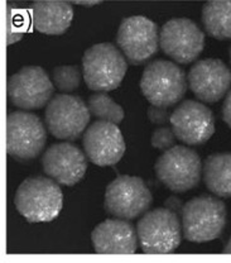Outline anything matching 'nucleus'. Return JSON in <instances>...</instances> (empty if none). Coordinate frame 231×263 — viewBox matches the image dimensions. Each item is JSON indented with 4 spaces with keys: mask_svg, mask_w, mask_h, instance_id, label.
<instances>
[{
    "mask_svg": "<svg viewBox=\"0 0 231 263\" xmlns=\"http://www.w3.org/2000/svg\"><path fill=\"white\" fill-rule=\"evenodd\" d=\"M93 249L99 254H133L137 251L138 233L125 219H108L91 233Z\"/></svg>",
    "mask_w": 231,
    "mask_h": 263,
    "instance_id": "17",
    "label": "nucleus"
},
{
    "mask_svg": "<svg viewBox=\"0 0 231 263\" xmlns=\"http://www.w3.org/2000/svg\"><path fill=\"white\" fill-rule=\"evenodd\" d=\"M182 223L168 208H159L143 214L137 224L140 248L147 254H167L181 243Z\"/></svg>",
    "mask_w": 231,
    "mask_h": 263,
    "instance_id": "5",
    "label": "nucleus"
},
{
    "mask_svg": "<svg viewBox=\"0 0 231 263\" xmlns=\"http://www.w3.org/2000/svg\"><path fill=\"white\" fill-rule=\"evenodd\" d=\"M203 180L216 196L231 197V153H215L206 158Z\"/></svg>",
    "mask_w": 231,
    "mask_h": 263,
    "instance_id": "19",
    "label": "nucleus"
},
{
    "mask_svg": "<svg viewBox=\"0 0 231 263\" xmlns=\"http://www.w3.org/2000/svg\"><path fill=\"white\" fill-rule=\"evenodd\" d=\"M126 57L111 43H98L82 57L85 82L93 91H111L120 86L128 70Z\"/></svg>",
    "mask_w": 231,
    "mask_h": 263,
    "instance_id": "2",
    "label": "nucleus"
},
{
    "mask_svg": "<svg viewBox=\"0 0 231 263\" xmlns=\"http://www.w3.org/2000/svg\"><path fill=\"white\" fill-rule=\"evenodd\" d=\"M162 51L180 64H191L205 47V34L187 18L170 19L159 32Z\"/></svg>",
    "mask_w": 231,
    "mask_h": 263,
    "instance_id": "11",
    "label": "nucleus"
},
{
    "mask_svg": "<svg viewBox=\"0 0 231 263\" xmlns=\"http://www.w3.org/2000/svg\"><path fill=\"white\" fill-rule=\"evenodd\" d=\"M53 90V81L40 66H26L8 79V98L23 110L43 108Z\"/></svg>",
    "mask_w": 231,
    "mask_h": 263,
    "instance_id": "10",
    "label": "nucleus"
},
{
    "mask_svg": "<svg viewBox=\"0 0 231 263\" xmlns=\"http://www.w3.org/2000/svg\"><path fill=\"white\" fill-rule=\"evenodd\" d=\"M90 113L100 120L119 124L124 119V109L104 91L91 95L87 101Z\"/></svg>",
    "mask_w": 231,
    "mask_h": 263,
    "instance_id": "21",
    "label": "nucleus"
},
{
    "mask_svg": "<svg viewBox=\"0 0 231 263\" xmlns=\"http://www.w3.org/2000/svg\"><path fill=\"white\" fill-rule=\"evenodd\" d=\"M15 208L31 223H47L60 215L63 205L62 190L51 177H28L19 185Z\"/></svg>",
    "mask_w": 231,
    "mask_h": 263,
    "instance_id": "1",
    "label": "nucleus"
},
{
    "mask_svg": "<svg viewBox=\"0 0 231 263\" xmlns=\"http://www.w3.org/2000/svg\"><path fill=\"white\" fill-rule=\"evenodd\" d=\"M206 32L216 40H231V0H210L202 8Z\"/></svg>",
    "mask_w": 231,
    "mask_h": 263,
    "instance_id": "20",
    "label": "nucleus"
},
{
    "mask_svg": "<svg viewBox=\"0 0 231 263\" xmlns=\"http://www.w3.org/2000/svg\"><path fill=\"white\" fill-rule=\"evenodd\" d=\"M47 133L42 120L24 110L12 111L7 118V151L18 160L37 157L45 148Z\"/></svg>",
    "mask_w": 231,
    "mask_h": 263,
    "instance_id": "9",
    "label": "nucleus"
},
{
    "mask_svg": "<svg viewBox=\"0 0 231 263\" xmlns=\"http://www.w3.org/2000/svg\"><path fill=\"white\" fill-rule=\"evenodd\" d=\"M222 119L231 128V90L227 92L224 105H222Z\"/></svg>",
    "mask_w": 231,
    "mask_h": 263,
    "instance_id": "25",
    "label": "nucleus"
},
{
    "mask_svg": "<svg viewBox=\"0 0 231 263\" xmlns=\"http://www.w3.org/2000/svg\"><path fill=\"white\" fill-rule=\"evenodd\" d=\"M182 230L187 240L210 242L221 235L226 224V208L213 196H199L187 201L182 209Z\"/></svg>",
    "mask_w": 231,
    "mask_h": 263,
    "instance_id": "4",
    "label": "nucleus"
},
{
    "mask_svg": "<svg viewBox=\"0 0 231 263\" xmlns=\"http://www.w3.org/2000/svg\"><path fill=\"white\" fill-rule=\"evenodd\" d=\"M117 42L130 64L142 65L158 49L159 32L157 24L142 15L125 18L118 29Z\"/></svg>",
    "mask_w": 231,
    "mask_h": 263,
    "instance_id": "12",
    "label": "nucleus"
},
{
    "mask_svg": "<svg viewBox=\"0 0 231 263\" xmlns=\"http://www.w3.org/2000/svg\"><path fill=\"white\" fill-rule=\"evenodd\" d=\"M47 176L65 186H73L82 180L87 170L84 152L71 143H56L46 151L42 158Z\"/></svg>",
    "mask_w": 231,
    "mask_h": 263,
    "instance_id": "16",
    "label": "nucleus"
},
{
    "mask_svg": "<svg viewBox=\"0 0 231 263\" xmlns=\"http://www.w3.org/2000/svg\"><path fill=\"white\" fill-rule=\"evenodd\" d=\"M170 124L176 137L189 146L203 144L215 133L213 111L195 100L180 104L170 115Z\"/></svg>",
    "mask_w": 231,
    "mask_h": 263,
    "instance_id": "13",
    "label": "nucleus"
},
{
    "mask_svg": "<svg viewBox=\"0 0 231 263\" xmlns=\"http://www.w3.org/2000/svg\"><path fill=\"white\" fill-rule=\"evenodd\" d=\"M22 37H23V33H12V34H8V45L16 43L18 41L22 40Z\"/></svg>",
    "mask_w": 231,
    "mask_h": 263,
    "instance_id": "27",
    "label": "nucleus"
},
{
    "mask_svg": "<svg viewBox=\"0 0 231 263\" xmlns=\"http://www.w3.org/2000/svg\"><path fill=\"white\" fill-rule=\"evenodd\" d=\"M85 153L98 166H114L125 153V141L115 123L96 120L84 136Z\"/></svg>",
    "mask_w": 231,
    "mask_h": 263,
    "instance_id": "14",
    "label": "nucleus"
},
{
    "mask_svg": "<svg viewBox=\"0 0 231 263\" xmlns=\"http://www.w3.org/2000/svg\"><path fill=\"white\" fill-rule=\"evenodd\" d=\"M52 81L62 92H71L80 86L81 72L76 66H59L52 71Z\"/></svg>",
    "mask_w": 231,
    "mask_h": 263,
    "instance_id": "22",
    "label": "nucleus"
},
{
    "mask_svg": "<svg viewBox=\"0 0 231 263\" xmlns=\"http://www.w3.org/2000/svg\"><path fill=\"white\" fill-rule=\"evenodd\" d=\"M189 89L205 103H216L229 91L231 71L219 59H205L197 61L188 72Z\"/></svg>",
    "mask_w": 231,
    "mask_h": 263,
    "instance_id": "15",
    "label": "nucleus"
},
{
    "mask_svg": "<svg viewBox=\"0 0 231 263\" xmlns=\"http://www.w3.org/2000/svg\"><path fill=\"white\" fill-rule=\"evenodd\" d=\"M164 204H166V208H168L169 210H172V212H175L176 214H182L183 205H185L182 201H181V199H178V197L176 196L168 197Z\"/></svg>",
    "mask_w": 231,
    "mask_h": 263,
    "instance_id": "26",
    "label": "nucleus"
},
{
    "mask_svg": "<svg viewBox=\"0 0 231 263\" xmlns=\"http://www.w3.org/2000/svg\"><path fill=\"white\" fill-rule=\"evenodd\" d=\"M187 84L185 71L180 66L157 60L145 67L140 79V90L152 105L169 108L182 100Z\"/></svg>",
    "mask_w": 231,
    "mask_h": 263,
    "instance_id": "3",
    "label": "nucleus"
},
{
    "mask_svg": "<svg viewBox=\"0 0 231 263\" xmlns=\"http://www.w3.org/2000/svg\"><path fill=\"white\" fill-rule=\"evenodd\" d=\"M154 170L158 180L169 190L185 193L199 185L202 162L191 148L173 146L157 160Z\"/></svg>",
    "mask_w": 231,
    "mask_h": 263,
    "instance_id": "6",
    "label": "nucleus"
},
{
    "mask_svg": "<svg viewBox=\"0 0 231 263\" xmlns=\"http://www.w3.org/2000/svg\"><path fill=\"white\" fill-rule=\"evenodd\" d=\"M230 61H231V47H230Z\"/></svg>",
    "mask_w": 231,
    "mask_h": 263,
    "instance_id": "29",
    "label": "nucleus"
},
{
    "mask_svg": "<svg viewBox=\"0 0 231 263\" xmlns=\"http://www.w3.org/2000/svg\"><path fill=\"white\" fill-rule=\"evenodd\" d=\"M73 9L71 4L60 0H45L33 5V24L43 34L59 35L71 26Z\"/></svg>",
    "mask_w": 231,
    "mask_h": 263,
    "instance_id": "18",
    "label": "nucleus"
},
{
    "mask_svg": "<svg viewBox=\"0 0 231 263\" xmlns=\"http://www.w3.org/2000/svg\"><path fill=\"white\" fill-rule=\"evenodd\" d=\"M170 115L172 114H169L167 108H163V106L150 105L148 109V118L156 125H164L168 122L170 123Z\"/></svg>",
    "mask_w": 231,
    "mask_h": 263,
    "instance_id": "24",
    "label": "nucleus"
},
{
    "mask_svg": "<svg viewBox=\"0 0 231 263\" xmlns=\"http://www.w3.org/2000/svg\"><path fill=\"white\" fill-rule=\"evenodd\" d=\"M175 139H176V134L173 129L170 128L163 127V128H158L157 130L153 132L152 136V146L157 149H162V151H167L169 149L170 147H173L175 144Z\"/></svg>",
    "mask_w": 231,
    "mask_h": 263,
    "instance_id": "23",
    "label": "nucleus"
},
{
    "mask_svg": "<svg viewBox=\"0 0 231 263\" xmlns=\"http://www.w3.org/2000/svg\"><path fill=\"white\" fill-rule=\"evenodd\" d=\"M224 252H225V253H227V254H231V237H230L229 242H227V245L225 246Z\"/></svg>",
    "mask_w": 231,
    "mask_h": 263,
    "instance_id": "28",
    "label": "nucleus"
},
{
    "mask_svg": "<svg viewBox=\"0 0 231 263\" xmlns=\"http://www.w3.org/2000/svg\"><path fill=\"white\" fill-rule=\"evenodd\" d=\"M90 117L89 106L82 99L60 94L47 104L46 125L49 133L56 138L73 141L86 129Z\"/></svg>",
    "mask_w": 231,
    "mask_h": 263,
    "instance_id": "8",
    "label": "nucleus"
},
{
    "mask_svg": "<svg viewBox=\"0 0 231 263\" xmlns=\"http://www.w3.org/2000/svg\"><path fill=\"white\" fill-rule=\"evenodd\" d=\"M152 202V193L144 181L139 177L124 175L108 185L104 206L110 215L131 220L147 213Z\"/></svg>",
    "mask_w": 231,
    "mask_h": 263,
    "instance_id": "7",
    "label": "nucleus"
}]
</instances>
